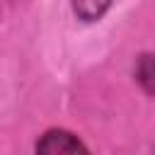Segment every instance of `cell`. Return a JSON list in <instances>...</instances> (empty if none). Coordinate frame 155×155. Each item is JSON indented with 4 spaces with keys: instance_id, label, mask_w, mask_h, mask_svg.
<instances>
[{
    "instance_id": "3957f363",
    "label": "cell",
    "mask_w": 155,
    "mask_h": 155,
    "mask_svg": "<svg viewBox=\"0 0 155 155\" xmlns=\"http://www.w3.org/2000/svg\"><path fill=\"white\" fill-rule=\"evenodd\" d=\"M136 78L145 92L155 94V56H143L136 65Z\"/></svg>"
},
{
    "instance_id": "6da1fadb",
    "label": "cell",
    "mask_w": 155,
    "mask_h": 155,
    "mask_svg": "<svg viewBox=\"0 0 155 155\" xmlns=\"http://www.w3.org/2000/svg\"><path fill=\"white\" fill-rule=\"evenodd\" d=\"M36 155H90L85 150V145L70 136L68 131H48L39 145H36Z\"/></svg>"
},
{
    "instance_id": "7a4b0ae2",
    "label": "cell",
    "mask_w": 155,
    "mask_h": 155,
    "mask_svg": "<svg viewBox=\"0 0 155 155\" xmlns=\"http://www.w3.org/2000/svg\"><path fill=\"white\" fill-rule=\"evenodd\" d=\"M107 7H109V0H73L75 15L85 22H92V19L102 17Z\"/></svg>"
}]
</instances>
